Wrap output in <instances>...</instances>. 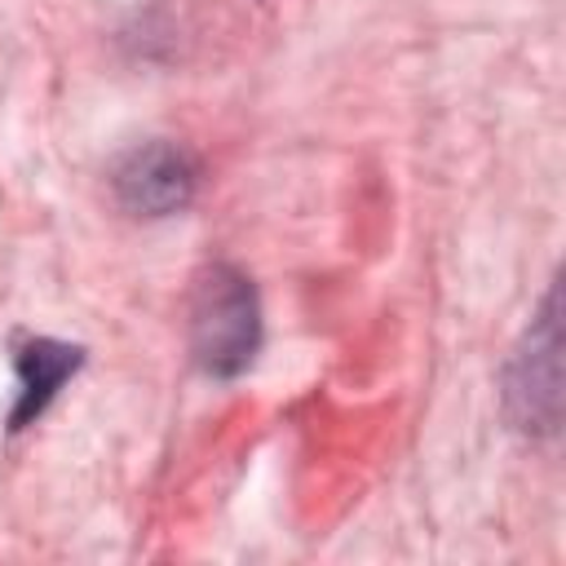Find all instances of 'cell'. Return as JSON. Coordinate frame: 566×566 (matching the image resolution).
<instances>
[{"instance_id": "cell-1", "label": "cell", "mask_w": 566, "mask_h": 566, "mask_svg": "<svg viewBox=\"0 0 566 566\" xmlns=\"http://www.w3.org/2000/svg\"><path fill=\"white\" fill-rule=\"evenodd\" d=\"M195 354L208 371H239L256 349V296L234 270H208L195 287Z\"/></svg>"}, {"instance_id": "cell-2", "label": "cell", "mask_w": 566, "mask_h": 566, "mask_svg": "<svg viewBox=\"0 0 566 566\" xmlns=\"http://www.w3.org/2000/svg\"><path fill=\"white\" fill-rule=\"evenodd\" d=\"M75 363H80V349H66V345H53V340H35L18 358V367H22V402L13 411V424L35 416L53 398V389L75 371Z\"/></svg>"}, {"instance_id": "cell-3", "label": "cell", "mask_w": 566, "mask_h": 566, "mask_svg": "<svg viewBox=\"0 0 566 566\" xmlns=\"http://www.w3.org/2000/svg\"><path fill=\"white\" fill-rule=\"evenodd\" d=\"M124 186H128L133 203H142L150 212H164V208H172V203L186 199L190 177H186L181 155H172V150H146V155H137V168L124 177Z\"/></svg>"}]
</instances>
